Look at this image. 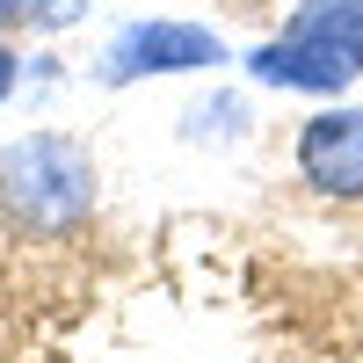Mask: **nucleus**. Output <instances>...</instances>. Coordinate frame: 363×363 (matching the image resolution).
<instances>
[{
  "mask_svg": "<svg viewBox=\"0 0 363 363\" xmlns=\"http://www.w3.org/2000/svg\"><path fill=\"white\" fill-rule=\"evenodd\" d=\"M247 73L255 87L342 102L363 80V0H298L277 37L247 51Z\"/></svg>",
  "mask_w": 363,
  "mask_h": 363,
  "instance_id": "f257e3e1",
  "label": "nucleus"
},
{
  "mask_svg": "<svg viewBox=\"0 0 363 363\" xmlns=\"http://www.w3.org/2000/svg\"><path fill=\"white\" fill-rule=\"evenodd\" d=\"M225 37L211 22L189 15H131L95 58L102 87H131V80H182V73H218L225 66Z\"/></svg>",
  "mask_w": 363,
  "mask_h": 363,
  "instance_id": "7ed1b4c3",
  "label": "nucleus"
},
{
  "mask_svg": "<svg viewBox=\"0 0 363 363\" xmlns=\"http://www.w3.org/2000/svg\"><path fill=\"white\" fill-rule=\"evenodd\" d=\"M95 211V153L73 131H22L0 145V218L29 240H66Z\"/></svg>",
  "mask_w": 363,
  "mask_h": 363,
  "instance_id": "f03ea898",
  "label": "nucleus"
},
{
  "mask_svg": "<svg viewBox=\"0 0 363 363\" xmlns=\"http://www.w3.org/2000/svg\"><path fill=\"white\" fill-rule=\"evenodd\" d=\"M15 22H22V0H0V37H8Z\"/></svg>",
  "mask_w": 363,
  "mask_h": 363,
  "instance_id": "0eeeda50",
  "label": "nucleus"
},
{
  "mask_svg": "<svg viewBox=\"0 0 363 363\" xmlns=\"http://www.w3.org/2000/svg\"><path fill=\"white\" fill-rule=\"evenodd\" d=\"M22 87V58H15V44L0 37V109H8V95Z\"/></svg>",
  "mask_w": 363,
  "mask_h": 363,
  "instance_id": "423d86ee",
  "label": "nucleus"
},
{
  "mask_svg": "<svg viewBox=\"0 0 363 363\" xmlns=\"http://www.w3.org/2000/svg\"><path fill=\"white\" fill-rule=\"evenodd\" d=\"M95 0H22V22L37 29V37H66L73 22H87Z\"/></svg>",
  "mask_w": 363,
  "mask_h": 363,
  "instance_id": "39448f33",
  "label": "nucleus"
},
{
  "mask_svg": "<svg viewBox=\"0 0 363 363\" xmlns=\"http://www.w3.org/2000/svg\"><path fill=\"white\" fill-rule=\"evenodd\" d=\"M298 182L327 203H363V109L356 102H327L298 124Z\"/></svg>",
  "mask_w": 363,
  "mask_h": 363,
  "instance_id": "20e7f679",
  "label": "nucleus"
}]
</instances>
